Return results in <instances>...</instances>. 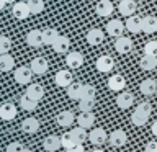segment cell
I'll use <instances>...</instances> for the list:
<instances>
[{"instance_id":"d6a6232c","label":"cell","mask_w":157,"mask_h":152,"mask_svg":"<svg viewBox=\"0 0 157 152\" xmlns=\"http://www.w3.org/2000/svg\"><path fill=\"white\" fill-rule=\"evenodd\" d=\"M147 120H149V116L144 115V113H141V111H137V110H134L131 115V121L134 126H144L147 123Z\"/></svg>"},{"instance_id":"8d00e7d4","label":"cell","mask_w":157,"mask_h":152,"mask_svg":"<svg viewBox=\"0 0 157 152\" xmlns=\"http://www.w3.org/2000/svg\"><path fill=\"white\" fill-rule=\"evenodd\" d=\"M82 98H95V87L85 83L82 87Z\"/></svg>"},{"instance_id":"f35d334b","label":"cell","mask_w":157,"mask_h":152,"mask_svg":"<svg viewBox=\"0 0 157 152\" xmlns=\"http://www.w3.org/2000/svg\"><path fill=\"white\" fill-rule=\"evenodd\" d=\"M61 142H62V147L69 149V147H71L75 141H74V137H72L71 132H66V134H62V136H61Z\"/></svg>"},{"instance_id":"603a6c76","label":"cell","mask_w":157,"mask_h":152,"mask_svg":"<svg viewBox=\"0 0 157 152\" xmlns=\"http://www.w3.org/2000/svg\"><path fill=\"white\" fill-rule=\"evenodd\" d=\"M132 101H134V97H132V93H129V92H123L116 97V105L120 108H123V110L131 108Z\"/></svg>"},{"instance_id":"d6986e66","label":"cell","mask_w":157,"mask_h":152,"mask_svg":"<svg viewBox=\"0 0 157 152\" xmlns=\"http://www.w3.org/2000/svg\"><path fill=\"white\" fill-rule=\"evenodd\" d=\"M118 10L123 17H131L136 12V2L134 0H121L120 5H118Z\"/></svg>"},{"instance_id":"83f0119b","label":"cell","mask_w":157,"mask_h":152,"mask_svg":"<svg viewBox=\"0 0 157 152\" xmlns=\"http://www.w3.org/2000/svg\"><path fill=\"white\" fill-rule=\"evenodd\" d=\"M13 64H15L13 56H10L8 52L0 54V70L2 72H10L13 69Z\"/></svg>"},{"instance_id":"8992f818","label":"cell","mask_w":157,"mask_h":152,"mask_svg":"<svg viewBox=\"0 0 157 152\" xmlns=\"http://www.w3.org/2000/svg\"><path fill=\"white\" fill-rule=\"evenodd\" d=\"M29 67H31L34 75H44L49 69V64L44 57H34L31 61V64H29Z\"/></svg>"},{"instance_id":"f546056e","label":"cell","mask_w":157,"mask_h":152,"mask_svg":"<svg viewBox=\"0 0 157 152\" xmlns=\"http://www.w3.org/2000/svg\"><path fill=\"white\" fill-rule=\"evenodd\" d=\"M57 38H59L57 29H54V28H44L43 29V43L46 44V46H52V43L56 41Z\"/></svg>"},{"instance_id":"8fae6325","label":"cell","mask_w":157,"mask_h":152,"mask_svg":"<svg viewBox=\"0 0 157 152\" xmlns=\"http://www.w3.org/2000/svg\"><path fill=\"white\" fill-rule=\"evenodd\" d=\"M126 29L131 33H141L142 31V18L137 17V15H131V17H128L126 20Z\"/></svg>"},{"instance_id":"4fadbf2b","label":"cell","mask_w":157,"mask_h":152,"mask_svg":"<svg viewBox=\"0 0 157 152\" xmlns=\"http://www.w3.org/2000/svg\"><path fill=\"white\" fill-rule=\"evenodd\" d=\"M43 147L46 152H56L59 147H62V142H61V137L59 136H48L46 139L43 141Z\"/></svg>"},{"instance_id":"7c38bea8","label":"cell","mask_w":157,"mask_h":152,"mask_svg":"<svg viewBox=\"0 0 157 152\" xmlns=\"http://www.w3.org/2000/svg\"><path fill=\"white\" fill-rule=\"evenodd\" d=\"M108 139H110V144L113 147H121V146H124L128 142V136H126V132L123 129H116V131L111 132Z\"/></svg>"},{"instance_id":"5bb4252c","label":"cell","mask_w":157,"mask_h":152,"mask_svg":"<svg viewBox=\"0 0 157 152\" xmlns=\"http://www.w3.org/2000/svg\"><path fill=\"white\" fill-rule=\"evenodd\" d=\"M103 38H105V34H103V31L98 28H92V29H88V33H87V43L90 44V46H98V44H101Z\"/></svg>"},{"instance_id":"ee69618b","label":"cell","mask_w":157,"mask_h":152,"mask_svg":"<svg viewBox=\"0 0 157 152\" xmlns=\"http://www.w3.org/2000/svg\"><path fill=\"white\" fill-rule=\"evenodd\" d=\"M151 129H152V134H154V136L157 137V120H155L154 123H152V127H151Z\"/></svg>"},{"instance_id":"74e56055","label":"cell","mask_w":157,"mask_h":152,"mask_svg":"<svg viewBox=\"0 0 157 152\" xmlns=\"http://www.w3.org/2000/svg\"><path fill=\"white\" fill-rule=\"evenodd\" d=\"M144 54L149 56H157V41H149L144 46Z\"/></svg>"},{"instance_id":"f6af8a7d","label":"cell","mask_w":157,"mask_h":152,"mask_svg":"<svg viewBox=\"0 0 157 152\" xmlns=\"http://www.w3.org/2000/svg\"><path fill=\"white\" fill-rule=\"evenodd\" d=\"M5 5H7V2H5V0H0V10H2Z\"/></svg>"},{"instance_id":"681fc988","label":"cell","mask_w":157,"mask_h":152,"mask_svg":"<svg viewBox=\"0 0 157 152\" xmlns=\"http://www.w3.org/2000/svg\"><path fill=\"white\" fill-rule=\"evenodd\" d=\"M88 2H90V0H88Z\"/></svg>"},{"instance_id":"ba28073f","label":"cell","mask_w":157,"mask_h":152,"mask_svg":"<svg viewBox=\"0 0 157 152\" xmlns=\"http://www.w3.org/2000/svg\"><path fill=\"white\" fill-rule=\"evenodd\" d=\"M132 41H131V38H126V36H120V38H116V41H115V49L120 54H128V52H131L132 51Z\"/></svg>"},{"instance_id":"e0dca14e","label":"cell","mask_w":157,"mask_h":152,"mask_svg":"<svg viewBox=\"0 0 157 152\" xmlns=\"http://www.w3.org/2000/svg\"><path fill=\"white\" fill-rule=\"evenodd\" d=\"M26 43L29 44L31 48H39L43 46V31L39 29H31L28 34H26Z\"/></svg>"},{"instance_id":"2e32d148","label":"cell","mask_w":157,"mask_h":152,"mask_svg":"<svg viewBox=\"0 0 157 152\" xmlns=\"http://www.w3.org/2000/svg\"><path fill=\"white\" fill-rule=\"evenodd\" d=\"M113 10H115V7H113V3L110 0H100L95 7V12L98 17H110L113 13Z\"/></svg>"},{"instance_id":"836d02e7","label":"cell","mask_w":157,"mask_h":152,"mask_svg":"<svg viewBox=\"0 0 157 152\" xmlns=\"http://www.w3.org/2000/svg\"><path fill=\"white\" fill-rule=\"evenodd\" d=\"M26 2H28V7H29L31 15H38L44 10V2L43 0H26Z\"/></svg>"},{"instance_id":"1f68e13d","label":"cell","mask_w":157,"mask_h":152,"mask_svg":"<svg viewBox=\"0 0 157 152\" xmlns=\"http://www.w3.org/2000/svg\"><path fill=\"white\" fill-rule=\"evenodd\" d=\"M71 134H72V137H74V141L75 142H85V141H88V132H87V129L85 127H82V126H77V127H74V129L71 131Z\"/></svg>"},{"instance_id":"52a82bcc","label":"cell","mask_w":157,"mask_h":152,"mask_svg":"<svg viewBox=\"0 0 157 152\" xmlns=\"http://www.w3.org/2000/svg\"><path fill=\"white\" fill-rule=\"evenodd\" d=\"M12 15L17 20H25L28 18L29 15H31V12H29V7H28V2H18L13 5L12 8Z\"/></svg>"},{"instance_id":"30bf717a","label":"cell","mask_w":157,"mask_h":152,"mask_svg":"<svg viewBox=\"0 0 157 152\" xmlns=\"http://www.w3.org/2000/svg\"><path fill=\"white\" fill-rule=\"evenodd\" d=\"M66 64L71 69H78L83 66V54L82 52H77V51H72V52H67L66 56Z\"/></svg>"},{"instance_id":"3957f363","label":"cell","mask_w":157,"mask_h":152,"mask_svg":"<svg viewBox=\"0 0 157 152\" xmlns=\"http://www.w3.org/2000/svg\"><path fill=\"white\" fill-rule=\"evenodd\" d=\"M15 80H17L20 85H26V83L31 82V75H33V70L31 67H26V66H21L18 69H15Z\"/></svg>"},{"instance_id":"f1b7e54d","label":"cell","mask_w":157,"mask_h":152,"mask_svg":"<svg viewBox=\"0 0 157 152\" xmlns=\"http://www.w3.org/2000/svg\"><path fill=\"white\" fill-rule=\"evenodd\" d=\"M82 83H78V82H72L71 85L67 87V95L71 100H80L82 98Z\"/></svg>"},{"instance_id":"ac0fdd59","label":"cell","mask_w":157,"mask_h":152,"mask_svg":"<svg viewBox=\"0 0 157 152\" xmlns=\"http://www.w3.org/2000/svg\"><path fill=\"white\" fill-rule=\"evenodd\" d=\"M69 48H71V41H69L67 36H61V34H59V38L52 43V49L59 54L69 52Z\"/></svg>"},{"instance_id":"60d3db41","label":"cell","mask_w":157,"mask_h":152,"mask_svg":"<svg viewBox=\"0 0 157 152\" xmlns=\"http://www.w3.org/2000/svg\"><path fill=\"white\" fill-rule=\"evenodd\" d=\"M25 149V146L21 142H12V144L7 146V152H21Z\"/></svg>"},{"instance_id":"5b68a950","label":"cell","mask_w":157,"mask_h":152,"mask_svg":"<svg viewBox=\"0 0 157 152\" xmlns=\"http://www.w3.org/2000/svg\"><path fill=\"white\" fill-rule=\"evenodd\" d=\"M108 136L105 129L103 127H93V129L88 132V141L92 142V144H95V146H101V144H105V141L108 139Z\"/></svg>"},{"instance_id":"7dc6e473","label":"cell","mask_w":157,"mask_h":152,"mask_svg":"<svg viewBox=\"0 0 157 152\" xmlns=\"http://www.w3.org/2000/svg\"><path fill=\"white\" fill-rule=\"evenodd\" d=\"M7 3H13V2H17V0H5Z\"/></svg>"},{"instance_id":"d590c367","label":"cell","mask_w":157,"mask_h":152,"mask_svg":"<svg viewBox=\"0 0 157 152\" xmlns=\"http://www.w3.org/2000/svg\"><path fill=\"white\" fill-rule=\"evenodd\" d=\"M12 49V39L5 34H0V54H5Z\"/></svg>"},{"instance_id":"4dcf8cb0","label":"cell","mask_w":157,"mask_h":152,"mask_svg":"<svg viewBox=\"0 0 157 152\" xmlns=\"http://www.w3.org/2000/svg\"><path fill=\"white\" fill-rule=\"evenodd\" d=\"M38 103H39L38 100H33L31 97L26 95V93H25V95H21V98H20V106H21L25 111H33V110H36Z\"/></svg>"},{"instance_id":"9a60e30c","label":"cell","mask_w":157,"mask_h":152,"mask_svg":"<svg viewBox=\"0 0 157 152\" xmlns=\"http://www.w3.org/2000/svg\"><path fill=\"white\" fill-rule=\"evenodd\" d=\"M15 116H17V106L13 103H3L0 106V118L2 120L12 121V120H15Z\"/></svg>"},{"instance_id":"cb8c5ba5","label":"cell","mask_w":157,"mask_h":152,"mask_svg":"<svg viewBox=\"0 0 157 152\" xmlns=\"http://www.w3.org/2000/svg\"><path fill=\"white\" fill-rule=\"evenodd\" d=\"M78 126L85 127V129H88V127L93 126V123H95V115H93L92 111H82L80 115H78Z\"/></svg>"},{"instance_id":"7402d4cb","label":"cell","mask_w":157,"mask_h":152,"mask_svg":"<svg viewBox=\"0 0 157 152\" xmlns=\"http://www.w3.org/2000/svg\"><path fill=\"white\" fill-rule=\"evenodd\" d=\"M139 90H141L142 95H147V97L154 95V93L157 92V82L152 80V78H146L144 82H141Z\"/></svg>"},{"instance_id":"d4e9b609","label":"cell","mask_w":157,"mask_h":152,"mask_svg":"<svg viewBox=\"0 0 157 152\" xmlns=\"http://www.w3.org/2000/svg\"><path fill=\"white\" fill-rule=\"evenodd\" d=\"M26 95L31 97L33 100L39 101L44 97V88H43V85H39V83H29L28 88H26Z\"/></svg>"},{"instance_id":"4316f807","label":"cell","mask_w":157,"mask_h":152,"mask_svg":"<svg viewBox=\"0 0 157 152\" xmlns=\"http://www.w3.org/2000/svg\"><path fill=\"white\" fill-rule=\"evenodd\" d=\"M142 31L147 33V34L157 31V18L155 17H151V15H149V17L142 18Z\"/></svg>"},{"instance_id":"c3c4849f","label":"cell","mask_w":157,"mask_h":152,"mask_svg":"<svg viewBox=\"0 0 157 152\" xmlns=\"http://www.w3.org/2000/svg\"><path fill=\"white\" fill-rule=\"evenodd\" d=\"M92 152H103L101 149H95V150H92Z\"/></svg>"},{"instance_id":"b9f144b4","label":"cell","mask_w":157,"mask_h":152,"mask_svg":"<svg viewBox=\"0 0 157 152\" xmlns=\"http://www.w3.org/2000/svg\"><path fill=\"white\" fill-rule=\"evenodd\" d=\"M67 152H85V147H83L82 142H74V144L69 147V149H66Z\"/></svg>"},{"instance_id":"ffe728a7","label":"cell","mask_w":157,"mask_h":152,"mask_svg":"<svg viewBox=\"0 0 157 152\" xmlns=\"http://www.w3.org/2000/svg\"><path fill=\"white\" fill-rule=\"evenodd\" d=\"M56 121H57L59 126L69 127V126H72L74 121H75V116H74L72 111H66V110H64V111H61V113L56 116Z\"/></svg>"},{"instance_id":"bcb514c9","label":"cell","mask_w":157,"mask_h":152,"mask_svg":"<svg viewBox=\"0 0 157 152\" xmlns=\"http://www.w3.org/2000/svg\"><path fill=\"white\" fill-rule=\"evenodd\" d=\"M21 152H33V150H31V149H28V147H25V149H23Z\"/></svg>"},{"instance_id":"7bdbcfd3","label":"cell","mask_w":157,"mask_h":152,"mask_svg":"<svg viewBox=\"0 0 157 152\" xmlns=\"http://www.w3.org/2000/svg\"><path fill=\"white\" fill-rule=\"evenodd\" d=\"M146 152H157V141H151L146 144Z\"/></svg>"},{"instance_id":"277c9868","label":"cell","mask_w":157,"mask_h":152,"mask_svg":"<svg viewBox=\"0 0 157 152\" xmlns=\"http://www.w3.org/2000/svg\"><path fill=\"white\" fill-rule=\"evenodd\" d=\"M54 82H56V85H57V87L67 88V87L74 82L72 72H71V70H67V69H62V70H59L56 75H54Z\"/></svg>"},{"instance_id":"e575fe53","label":"cell","mask_w":157,"mask_h":152,"mask_svg":"<svg viewBox=\"0 0 157 152\" xmlns=\"http://www.w3.org/2000/svg\"><path fill=\"white\" fill-rule=\"evenodd\" d=\"M93 106H95V98H80V100H78V108H80V111H92Z\"/></svg>"},{"instance_id":"7a4b0ae2","label":"cell","mask_w":157,"mask_h":152,"mask_svg":"<svg viewBox=\"0 0 157 152\" xmlns=\"http://www.w3.org/2000/svg\"><path fill=\"white\" fill-rule=\"evenodd\" d=\"M97 70L101 72V74H108L113 70V67H115V61H113L111 56H108V54H103L97 59V64H95Z\"/></svg>"},{"instance_id":"9c48e42d","label":"cell","mask_w":157,"mask_h":152,"mask_svg":"<svg viewBox=\"0 0 157 152\" xmlns=\"http://www.w3.org/2000/svg\"><path fill=\"white\" fill-rule=\"evenodd\" d=\"M126 87V78L121 75V74H115V75H111L108 78V88L113 92H121L124 90Z\"/></svg>"},{"instance_id":"ab89813d","label":"cell","mask_w":157,"mask_h":152,"mask_svg":"<svg viewBox=\"0 0 157 152\" xmlns=\"http://www.w3.org/2000/svg\"><path fill=\"white\" fill-rule=\"evenodd\" d=\"M136 110L141 111V113H144V115H147V116H151V113H152V105H151L149 101H144V103H139Z\"/></svg>"},{"instance_id":"6da1fadb","label":"cell","mask_w":157,"mask_h":152,"mask_svg":"<svg viewBox=\"0 0 157 152\" xmlns=\"http://www.w3.org/2000/svg\"><path fill=\"white\" fill-rule=\"evenodd\" d=\"M124 28H126V25H123V21L118 20V18H113V20H110V21L106 23V33L110 34V36H113V38L123 36Z\"/></svg>"},{"instance_id":"484cf974","label":"cell","mask_w":157,"mask_h":152,"mask_svg":"<svg viewBox=\"0 0 157 152\" xmlns=\"http://www.w3.org/2000/svg\"><path fill=\"white\" fill-rule=\"evenodd\" d=\"M139 66L142 70H154L157 67V57L155 56H149V54H144L139 61Z\"/></svg>"},{"instance_id":"44dd1931","label":"cell","mask_w":157,"mask_h":152,"mask_svg":"<svg viewBox=\"0 0 157 152\" xmlns=\"http://www.w3.org/2000/svg\"><path fill=\"white\" fill-rule=\"evenodd\" d=\"M39 129V121L36 118H26V120L21 121V131L26 132V134H34Z\"/></svg>"}]
</instances>
